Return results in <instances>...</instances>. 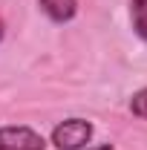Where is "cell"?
Masks as SVG:
<instances>
[{"label":"cell","instance_id":"cell-7","mask_svg":"<svg viewBox=\"0 0 147 150\" xmlns=\"http://www.w3.org/2000/svg\"><path fill=\"white\" fill-rule=\"evenodd\" d=\"M3 35H6V23L0 20V40H3Z\"/></svg>","mask_w":147,"mask_h":150},{"label":"cell","instance_id":"cell-2","mask_svg":"<svg viewBox=\"0 0 147 150\" xmlns=\"http://www.w3.org/2000/svg\"><path fill=\"white\" fill-rule=\"evenodd\" d=\"M43 147H46L43 136L26 124L0 127V150H43Z\"/></svg>","mask_w":147,"mask_h":150},{"label":"cell","instance_id":"cell-4","mask_svg":"<svg viewBox=\"0 0 147 150\" xmlns=\"http://www.w3.org/2000/svg\"><path fill=\"white\" fill-rule=\"evenodd\" d=\"M130 20H133L136 35L147 43V0H133L130 3Z\"/></svg>","mask_w":147,"mask_h":150},{"label":"cell","instance_id":"cell-1","mask_svg":"<svg viewBox=\"0 0 147 150\" xmlns=\"http://www.w3.org/2000/svg\"><path fill=\"white\" fill-rule=\"evenodd\" d=\"M92 133H95V127L87 118H66L52 130V144L58 150H84L90 147Z\"/></svg>","mask_w":147,"mask_h":150},{"label":"cell","instance_id":"cell-6","mask_svg":"<svg viewBox=\"0 0 147 150\" xmlns=\"http://www.w3.org/2000/svg\"><path fill=\"white\" fill-rule=\"evenodd\" d=\"M84 150H112V144H98V147H84Z\"/></svg>","mask_w":147,"mask_h":150},{"label":"cell","instance_id":"cell-3","mask_svg":"<svg viewBox=\"0 0 147 150\" xmlns=\"http://www.w3.org/2000/svg\"><path fill=\"white\" fill-rule=\"evenodd\" d=\"M43 15L55 23H69L78 12V0H37Z\"/></svg>","mask_w":147,"mask_h":150},{"label":"cell","instance_id":"cell-5","mask_svg":"<svg viewBox=\"0 0 147 150\" xmlns=\"http://www.w3.org/2000/svg\"><path fill=\"white\" fill-rule=\"evenodd\" d=\"M130 110H133V115H139V118H147V87L139 90V93L130 98Z\"/></svg>","mask_w":147,"mask_h":150}]
</instances>
